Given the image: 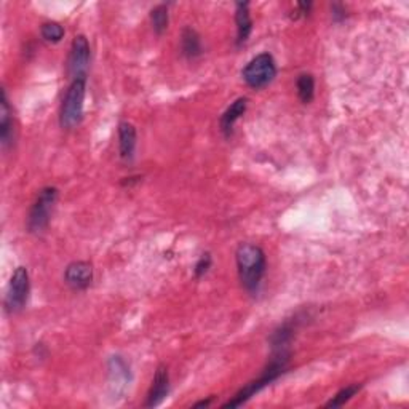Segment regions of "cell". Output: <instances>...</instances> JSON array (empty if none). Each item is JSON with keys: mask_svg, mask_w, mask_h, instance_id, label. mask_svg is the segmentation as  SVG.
Segmentation results:
<instances>
[{"mask_svg": "<svg viewBox=\"0 0 409 409\" xmlns=\"http://www.w3.org/2000/svg\"><path fill=\"white\" fill-rule=\"evenodd\" d=\"M235 261L242 286L251 294L259 291V286L267 269V259L264 250L259 245L242 243L237 248Z\"/></svg>", "mask_w": 409, "mask_h": 409, "instance_id": "6da1fadb", "label": "cell"}, {"mask_svg": "<svg viewBox=\"0 0 409 409\" xmlns=\"http://www.w3.org/2000/svg\"><path fill=\"white\" fill-rule=\"evenodd\" d=\"M235 23H237V45L240 47L243 43H247L251 33H253V20H251L250 15L248 2L237 4Z\"/></svg>", "mask_w": 409, "mask_h": 409, "instance_id": "4fadbf2b", "label": "cell"}, {"mask_svg": "<svg viewBox=\"0 0 409 409\" xmlns=\"http://www.w3.org/2000/svg\"><path fill=\"white\" fill-rule=\"evenodd\" d=\"M91 50L85 35H75L71 45V53L67 60V72L74 79H86L90 67Z\"/></svg>", "mask_w": 409, "mask_h": 409, "instance_id": "52a82bcc", "label": "cell"}, {"mask_svg": "<svg viewBox=\"0 0 409 409\" xmlns=\"http://www.w3.org/2000/svg\"><path fill=\"white\" fill-rule=\"evenodd\" d=\"M289 358H291V354H289L288 349L274 350L272 360H270L266 369L262 371L261 376L257 377L256 381H251L250 383H247V386H245L240 392L234 396V398L229 400L228 403H224L223 408H238L245 405L251 396L259 393L264 387L270 386V383L279 379V377L285 373L289 364Z\"/></svg>", "mask_w": 409, "mask_h": 409, "instance_id": "7a4b0ae2", "label": "cell"}, {"mask_svg": "<svg viewBox=\"0 0 409 409\" xmlns=\"http://www.w3.org/2000/svg\"><path fill=\"white\" fill-rule=\"evenodd\" d=\"M242 77L247 82V85L254 88V90H261V88L272 84L276 77V65L274 56L270 53H261L254 56L243 67Z\"/></svg>", "mask_w": 409, "mask_h": 409, "instance_id": "5b68a950", "label": "cell"}, {"mask_svg": "<svg viewBox=\"0 0 409 409\" xmlns=\"http://www.w3.org/2000/svg\"><path fill=\"white\" fill-rule=\"evenodd\" d=\"M362 386L360 383H352V386H347L339 390V392L332 396V398L326 403L325 408H339V406H344L345 403H349L354 396L360 392Z\"/></svg>", "mask_w": 409, "mask_h": 409, "instance_id": "e0dca14e", "label": "cell"}, {"mask_svg": "<svg viewBox=\"0 0 409 409\" xmlns=\"http://www.w3.org/2000/svg\"><path fill=\"white\" fill-rule=\"evenodd\" d=\"M0 142H2L4 149L15 142L13 112H11L10 101L5 90H2V108H0Z\"/></svg>", "mask_w": 409, "mask_h": 409, "instance_id": "30bf717a", "label": "cell"}, {"mask_svg": "<svg viewBox=\"0 0 409 409\" xmlns=\"http://www.w3.org/2000/svg\"><path fill=\"white\" fill-rule=\"evenodd\" d=\"M138 142L136 128L130 122L118 123V152L123 160L131 162L135 157Z\"/></svg>", "mask_w": 409, "mask_h": 409, "instance_id": "8fae6325", "label": "cell"}, {"mask_svg": "<svg viewBox=\"0 0 409 409\" xmlns=\"http://www.w3.org/2000/svg\"><path fill=\"white\" fill-rule=\"evenodd\" d=\"M211 400L213 398H210V400H206V401H198V403H195V408H208L210 405H211Z\"/></svg>", "mask_w": 409, "mask_h": 409, "instance_id": "ffe728a7", "label": "cell"}, {"mask_svg": "<svg viewBox=\"0 0 409 409\" xmlns=\"http://www.w3.org/2000/svg\"><path fill=\"white\" fill-rule=\"evenodd\" d=\"M42 39L48 43H58L65 39V28L56 21H47L40 28Z\"/></svg>", "mask_w": 409, "mask_h": 409, "instance_id": "ac0fdd59", "label": "cell"}, {"mask_svg": "<svg viewBox=\"0 0 409 409\" xmlns=\"http://www.w3.org/2000/svg\"><path fill=\"white\" fill-rule=\"evenodd\" d=\"M29 298V272L26 267H18L11 275L7 296H5V310L9 313L21 312Z\"/></svg>", "mask_w": 409, "mask_h": 409, "instance_id": "8992f818", "label": "cell"}, {"mask_svg": "<svg viewBox=\"0 0 409 409\" xmlns=\"http://www.w3.org/2000/svg\"><path fill=\"white\" fill-rule=\"evenodd\" d=\"M248 108V99L247 98H238L232 103L228 109H225L224 114L221 116V121H219V125H221V131L224 136H230L232 131H234V125L240 121L242 116H245Z\"/></svg>", "mask_w": 409, "mask_h": 409, "instance_id": "7c38bea8", "label": "cell"}, {"mask_svg": "<svg viewBox=\"0 0 409 409\" xmlns=\"http://www.w3.org/2000/svg\"><path fill=\"white\" fill-rule=\"evenodd\" d=\"M86 93V79H74L62 98L60 123L62 128L72 130L77 127L84 116V101Z\"/></svg>", "mask_w": 409, "mask_h": 409, "instance_id": "3957f363", "label": "cell"}, {"mask_svg": "<svg viewBox=\"0 0 409 409\" xmlns=\"http://www.w3.org/2000/svg\"><path fill=\"white\" fill-rule=\"evenodd\" d=\"M181 50L182 55L187 56L189 60H195L203 53V47H201V39L198 33L192 28H186L181 34Z\"/></svg>", "mask_w": 409, "mask_h": 409, "instance_id": "5bb4252c", "label": "cell"}, {"mask_svg": "<svg viewBox=\"0 0 409 409\" xmlns=\"http://www.w3.org/2000/svg\"><path fill=\"white\" fill-rule=\"evenodd\" d=\"M168 393H169V374H168L167 366L160 364V366L155 371L152 386H150V390L147 393L146 408H155L162 405L168 396Z\"/></svg>", "mask_w": 409, "mask_h": 409, "instance_id": "9c48e42d", "label": "cell"}, {"mask_svg": "<svg viewBox=\"0 0 409 409\" xmlns=\"http://www.w3.org/2000/svg\"><path fill=\"white\" fill-rule=\"evenodd\" d=\"M150 21H152V28L157 35H162L168 29L169 16H168V7L165 4L157 5L150 10Z\"/></svg>", "mask_w": 409, "mask_h": 409, "instance_id": "2e32d148", "label": "cell"}, {"mask_svg": "<svg viewBox=\"0 0 409 409\" xmlns=\"http://www.w3.org/2000/svg\"><path fill=\"white\" fill-rule=\"evenodd\" d=\"M296 88H298V96L301 103L310 104L313 96H315V79L312 74H301L296 82Z\"/></svg>", "mask_w": 409, "mask_h": 409, "instance_id": "9a60e30c", "label": "cell"}, {"mask_svg": "<svg viewBox=\"0 0 409 409\" xmlns=\"http://www.w3.org/2000/svg\"><path fill=\"white\" fill-rule=\"evenodd\" d=\"M211 264H213V259H211L210 253L201 254V257L197 261V264H195V267H194L195 276H197V279H201V276L208 272L210 267H211Z\"/></svg>", "mask_w": 409, "mask_h": 409, "instance_id": "d6986e66", "label": "cell"}, {"mask_svg": "<svg viewBox=\"0 0 409 409\" xmlns=\"http://www.w3.org/2000/svg\"><path fill=\"white\" fill-rule=\"evenodd\" d=\"M66 285L74 291H85L93 281V266L86 261H74L65 270Z\"/></svg>", "mask_w": 409, "mask_h": 409, "instance_id": "ba28073f", "label": "cell"}, {"mask_svg": "<svg viewBox=\"0 0 409 409\" xmlns=\"http://www.w3.org/2000/svg\"><path fill=\"white\" fill-rule=\"evenodd\" d=\"M58 197V189L53 186L43 187L39 192L28 216V230L30 234H40L48 228Z\"/></svg>", "mask_w": 409, "mask_h": 409, "instance_id": "277c9868", "label": "cell"}]
</instances>
